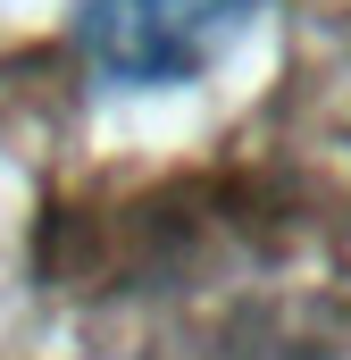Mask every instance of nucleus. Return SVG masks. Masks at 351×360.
Returning a JSON list of instances; mask_svg holds the SVG:
<instances>
[{
	"mask_svg": "<svg viewBox=\"0 0 351 360\" xmlns=\"http://www.w3.org/2000/svg\"><path fill=\"white\" fill-rule=\"evenodd\" d=\"M260 0H84V51L109 84H192Z\"/></svg>",
	"mask_w": 351,
	"mask_h": 360,
	"instance_id": "f257e3e1",
	"label": "nucleus"
}]
</instances>
